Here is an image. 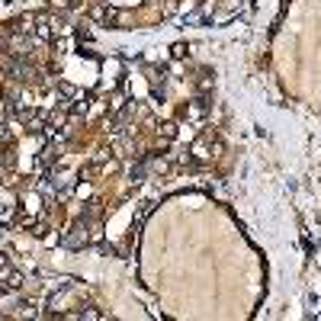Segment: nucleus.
Segmentation results:
<instances>
[{
  "label": "nucleus",
  "instance_id": "1",
  "mask_svg": "<svg viewBox=\"0 0 321 321\" xmlns=\"http://www.w3.org/2000/svg\"><path fill=\"white\" fill-rule=\"evenodd\" d=\"M3 68H7V74L16 77V80H32V77H36V68H32L29 61H23V58H7Z\"/></svg>",
  "mask_w": 321,
  "mask_h": 321
},
{
  "label": "nucleus",
  "instance_id": "2",
  "mask_svg": "<svg viewBox=\"0 0 321 321\" xmlns=\"http://www.w3.org/2000/svg\"><path fill=\"white\" fill-rule=\"evenodd\" d=\"M87 244V222H77L74 228H68V235H61V247L77 251V247Z\"/></svg>",
  "mask_w": 321,
  "mask_h": 321
},
{
  "label": "nucleus",
  "instance_id": "3",
  "mask_svg": "<svg viewBox=\"0 0 321 321\" xmlns=\"http://www.w3.org/2000/svg\"><path fill=\"white\" fill-rule=\"evenodd\" d=\"M58 154H61V148H58V145H48L45 151H42V164H52V160L58 158Z\"/></svg>",
  "mask_w": 321,
  "mask_h": 321
},
{
  "label": "nucleus",
  "instance_id": "4",
  "mask_svg": "<svg viewBox=\"0 0 321 321\" xmlns=\"http://www.w3.org/2000/svg\"><path fill=\"white\" fill-rule=\"evenodd\" d=\"M97 20H103V23H113V20H116V10H113V7H100V10H97Z\"/></svg>",
  "mask_w": 321,
  "mask_h": 321
},
{
  "label": "nucleus",
  "instance_id": "5",
  "mask_svg": "<svg viewBox=\"0 0 321 321\" xmlns=\"http://www.w3.org/2000/svg\"><path fill=\"white\" fill-rule=\"evenodd\" d=\"M145 170H148L145 160H141V164H135V167H132V180H135V183H141V180H145Z\"/></svg>",
  "mask_w": 321,
  "mask_h": 321
},
{
  "label": "nucleus",
  "instance_id": "6",
  "mask_svg": "<svg viewBox=\"0 0 321 321\" xmlns=\"http://www.w3.org/2000/svg\"><path fill=\"white\" fill-rule=\"evenodd\" d=\"M202 113H206V100H196V103L190 106V116H193V119H199Z\"/></svg>",
  "mask_w": 321,
  "mask_h": 321
},
{
  "label": "nucleus",
  "instance_id": "7",
  "mask_svg": "<svg viewBox=\"0 0 321 321\" xmlns=\"http://www.w3.org/2000/svg\"><path fill=\"white\" fill-rule=\"evenodd\" d=\"M160 135H164V138H174V135H177V125H174V122L160 125Z\"/></svg>",
  "mask_w": 321,
  "mask_h": 321
},
{
  "label": "nucleus",
  "instance_id": "8",
  "mask_svg": "<svg viewBox=\"0 0 321 321\" xmlns=\"http://www.w3.org/2000/svg\"><path fill=\"white\" fill-rule=\"evenodd\" d=\"M71 109H74V116L87 113V100H74V106H71Z\"/></svg>",
  "mask_w": 321,
  "mask_h": 321
},
{
  "label": "nucleus",
  "instance_id": "9",
  "mask_svg": "<svg viewBox=\"0 0 321 321\" xmlns=\"http://www.w3.org/2000/svg\"><path fill=\"white\" fill-rule=\"evenodd\" d=\"M7 270H10V260L3 257V254H0V273H7Z\"/></svg>",
  "mask_w": 321,
  "mask_h": 321
}]
</instances>
